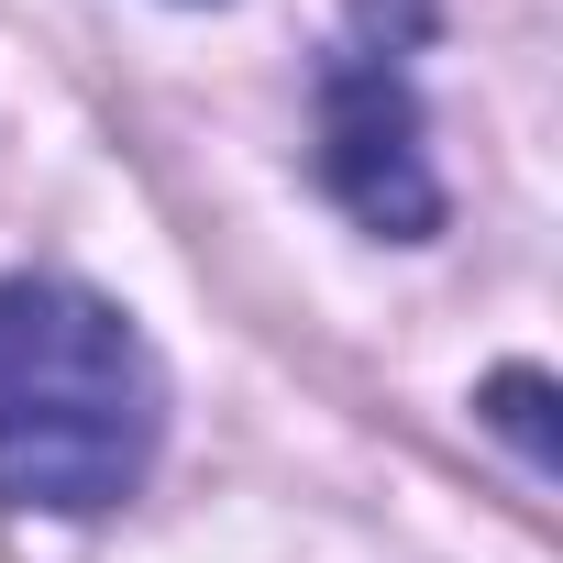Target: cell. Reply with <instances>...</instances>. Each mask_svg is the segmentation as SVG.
Masks as SVG:
<instances>
[{"instance_id": "6da1fadb", "label": "cell", "mask_w": 563, "mask_h": 563, "mask_svg": "<svg viewBox=\"0 0 563 563\" xmlns=\"http://www.w3.org/2000/svg\"><path fill=\"white\" fill-rule=\"evenodd\" d=\"M166 442L155 343L67 276H0V508L100 519Z\"/></svg>"}, {"instance_id": "3957f363", "label": "cell", "mask_w": 563, "mask_h": 563, "mask_svg": "<svg viewBox=\"0 0 563 563\" xmlns=\"http://www.w3.org/2000/svg\"><path fill=\"white\" fill-rule=\"evenodd\" d=\"M541 409H552V376H541V365H508V376L486 387V420L530 453V475H552V420H541Z\"/></svg>"}, {"instance_id": "7a4b0ae2", "label": "cell", "mask_w": 563, "mask_h": 563, "mask_svg": "<svg viewBox=\"0 0 563 563\" xmlns=\"http://www.w3.org/2000/svg\"><path fill=\"white\" fill-rule=\"evenodd\" d=\"M420 34H431V0H354V34L321 56V188L387 243L442 232V177L420 144V89H409Z\"/></svg>"}]
</instances>
